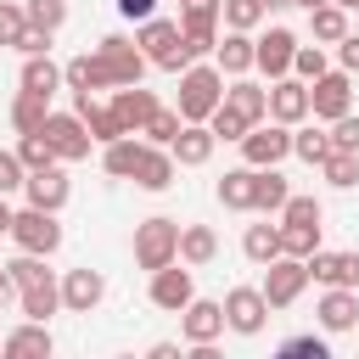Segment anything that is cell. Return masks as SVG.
I'll return each instance as SVG.
<instances>
[{
    "instance_id": "ee69618b",
    "label": "cell",
    "mask_w": 359,
    "mask_h": 359,
    "mask_svg": "<svg viewBox=\"0 0 359 359\" xmlns=\"http://www.w3.org/2000/svg\"><path fill=\"white\" fill-rule=\"evenodd\" d=\"M17 157H22V168H50V163H56V151H50L45 135H22V140H17Z\"/></svg>"
},
{
    "instance_id": "f1b7e54d",
    "label": "cell",
    "mask_w": 359,
    "mask_h": 359,
    "mask_svg": "<svg viewBox=\"0 0 359 359\" xmlns=\"http://www.w3.org/2000/svg\"><path fill=\"white\" fill-rule=\"evenodd\" d=\"M286 196H292V185H286L280 163L252 174V213H280V202H286Z\"/></svg>"
},
{
    "instance_id": "5bb4252c",
    "label": "cell",
    "mask_w": 359,
    "mask_h": 359,
    "mask_svg": "<svg viewBox=\"0 0 359 359\" xmlns=\"http://www.w3.org/2000/svg\"><path fill=\"white\" fill-rule=\"evenodd\" d=\"M180 337L196 348V342H219L224 337V303H213V297H191L185 309H180Z\"/></svg>"
},
{
    "instance_id": "30bf717a",
    "label": "cell",
    "mask_w": 359,
    "mask_h": 359,
    "mask_svg": "<svg viewBox=\"0 0 359 359\" xmlns=\"http://www.w3.org/2000/svg\"><path fill=\"white\" fill-rule=\"evenodd\" d=\"M264 320H269V303H264L258 286H230V292H224V331H236V337H258Z\"/></svg>"
},
{
    "instance_id": "4dcf8cb0",
    "label": "cell",
    "mask_w": 359,
    "mask_h": 359,
    "mask_svg": "<svg viewBox=\"0 0 359 359\" xmlns=\"http://www.w3.org/2000/svg\"><path fill=\"white\" fill-rule=\"evenodd\" d=\"M140 146H146V140H135V135L107 140V146H101V168H107L112 180H129V174H135V163H140Z\"/></svg>"
},
{
    "instance_id": "83f0119b",
    "label": "cell",
    "mask_w": 359,
    "mask_h": 359,
    "mask_svg": "<svg viewBox=\"0 0 359 359\" xmlns=\"http://www.w3.org/2000/svg\"><path fill=\"white\" fill-rule=\"evenodd\" d=\"M50 118V95H34V90H17L11 95V129L17 135H39Z\"/></svg>"
},
{
    "instance_id": "680465c9",
    "label": "cell",
    "mask_w": 359,
    "mask_h": 359,
    "mask_svg": "<svg viewBox=\"0 0 359 359\" xmlns=\"http://www.w3.org/2000/svg\"><path fill=\"white\" fill-rule=\"evenodd\" d=\"M337 6H342V11H353V6H359V0H337Z\"/></svg>"
},
{
    "instance_id": "52a82bcc",
    "label": "cell",
    "mask_w": 359,
    "mask_h": 359,
    "mask_svg": "<svg viewBox=\"0 0 359 359\" xmlns=\"http://www.w3.org/2000/svg\"><path fill=\"white\" fill-rule=\"evenodd\" d=\"M342 112H353V73H320V79H309V118H320V123H331V118H342Z\"/></svg>"
},
{
    "instance_id": "4316f807",
    "label": "cell",
    "mask_w": 359,
    "mask_h": 359,
    "mask_svg": "<svg viewBox=\"0 0 359 359\" xmlns=\"http://www.w3.org/2000/svg\"><path fill=\"white\" fill-rule=\"evenodd\" d=\"M213 258H219V236H213V224H180V264L202 269V264H213Z\"/></svg>"
},
{
    "instance_id": "9f6ffc18",
    "label": "cell",
    "mask_w": 359,
    "mask_h": 359,
    "mask_svg": "<svg viewBox=\"0 0 359 359\" xmlns=\"http://www.w3.org/2000/svg\"><path fill=\"white\" fill-rule=\"evenodd\" d=\"M11 213H17V208H11V202H6V196H0V236H6V230H11Z\"/></svg>"
},
{
    "instance_id": "8fae6325",
    "label": "cell",
    "mask_w": 359,
    "mask_h": 359,
    "mask_svg": "<svg viewBox=\"0 0 359 359\" xmlns=\"http://www.w3.org/2000/svg\"><path fill=\"white\" fill-rule=\"evenodd\" d=\"M292 50H297V34L275 22V28H264V34L252 39V67L269 73V79H286V73H292Z\"/></svg>"
},
{
    "instance_id": "7402d4cb",
    "label": "cell",
    "mask_w": 359,
    "mask_h": 359,
    "mask_svg": "<svg viewBox=\"0 0 359 359\" xmlns=\"http://www.w3.org/2000/svg\"><path fill=\"white\" fill-rule=\"evenodd\" d=\"M213 67H219L224 79H241V73H252V34H241V28H224V34H219V45H213Z\"/></svg>"
},
{
    "instance_id": "816d5d0a",
    "label": "cell",
    "mask_w": 359,
    "mask_h": 359,
    "mask_svg": "<svg viewBox=\"0 0 359 359\" xmlns=\"http://www.w3.org/2000/svg\"><path fill=\"white\" fill-rule=\"evenodd\" d=\"M337 62H342V73H359V34L337 39Z\"/></svg>"
},
{
    "instance_id": "11a10c76",
    "label": "cell",
    "mask_w": 359,
    "mask_h": 359,
    "mask_svg": "<svg viewBox=\"0 0 359 359\" xmlns=\"http://www.w3.org/2000/svg\"><path fill=\"white\" fill-rule=\"evenodd\" d=\"M11 297H17V286H11V275H6V264H0V309H6Z\"/></svg>"
},
{
    "instance_id": "1f68e13d",
    "label": "cell",
    "mask_w": 359,
    "mask_h": 359,
    "mask_svg": "<svg viewBox=\"0 0 359 359\" xmlns=\"http://www.w3.org/2000/svg\"><path fill=\"white\" fill-rule=\"evenodd\" d=\"M252 163H241V168H230L224 180H219V202L230 208V213H252Z\"/></svg>"
},
{
    "instance_id": "f907efd6",
    "label": "cell",
    "mask_w": 359,
    "mask_h": 359,
    "mask_svg": "<svg viewBox=\"0 0 359 359\" xmlns=\"http://www.w3.org/2000/svg\"><path fill=\"white\" fill-rule=\"evenodd\" d=\"M50 39H56V34H45V28H34V22H28V28H22V39H17V50H22V56H39V50H50Z\"/></svg>"
},
{
    "instance_id": "f6af8a7d",
    "label": "cell",
    "mask_w": 359,
    "mask_h": 359,
    "mask_svg": "<svg viewBox=\"0 0 359 359\" xmlns=\"http://www.w3.org/2000/svg\"><path fill=\"white\" fill-rule=\"evenodd\" d=\"M280 224H320V202L314 196H286L280 202Z\"/></svg>"
},
{
    "instance_id": "d590c367",
    "label": "cell",
    "mask_w": 359,
    "mask_h": 359,
    "mask_svg": "<svg viewBox=\"0 0 359 359\" xmlns=\"http://www.w3.org/2000/svg\"><path fill=\"white\" fill-rule=\"evenodd\" d=\"M219 17H224V28H241V34H252V28H264L269 6H264V0H219Z\"/></svg>"
},
{
    "instance_id": "ac0fdd59",
    "label": "cell",
    "mask_w": 359,
    "mask_h": 359,
    "mask_svg": "<svg viewBox=\"0 0 359 359\" xmlns=\"http://www.w3.org/2000/svg\"><path fill=\"white\" fill-rule=\"evenodd\" d=\"M101 297H107V275H101V269L84 264V269H67V275H62V309H67V314H90Z\"/></svg>"
},
{
    "instance_id": "cb8c5ba5",
    "label": "cell",
    "mask_w": 359,
    "mask_h": 359,
    "mask_svg": "<svg viewBox=\"0 0 359 359\" xmlns=\"http://www.w3.org/2000/svg\"><path fill=\"white\" fill-rule=\"evenodd\" d=\"M73 112L84 118V129H90V140L95 146H107V140H118L123 129H118V118H112V107H101L90 90H73Z\"/></svg>"
},
{
    "instance_id": "9a60e30c",
    "label": "cell",
    "mask_w": 359,
    "mask_h": 359,
    "mask_svg": "<svg viewBox=\"0 0 359 359\" xmlns=\"http://www.w3.org/2000/svg\"><path fill=\"white\" fill-rule=\"evenodd\" d=\"M314 320H320V331H325V337L353 331V325H359V286H325V297H320Z\"/></svg>"
},
{
    "instance_id": "7bdbcfd3",
    "label": "cell",
    "mask_w": 359,
    "mask_h": 359,
    "mask_svg": "<svg viewBox=\"0 0 359 359\" xmlns=\"http://www.w3.org/2000/svg\"><path fill=\"white\" fill-rule=\"evenodd\" d=\"M325 67H331V62H325V45H297V50H292V73H297L303 84H309V79H320Z\"/></svg>"
},
{
    "instance_id": "60d3db41",
    "label": "cell",
    "mask_w": 359,
    "mask_h": 359,
    "mask_svg": "<svg viewBox=\"0 0 359 359\" xmlns=\"http://www.w3.org/2000/svg\"><path fill=\"white\" fill-rule=\"evenodd\" d=\"M6 275H11V286L22 292V286H34V280H45L50 269H45V252H17V258L6 264Z\"/></svg>"
},
{
    "instance_id": "c3c4849f",
    "label": "cell",
    "mask_w": 359,
    "mask_h": 359,
    "mask_svg": "<svg viewBox=\"0 0 359 359\" xmlns=\"http://www.w3.org/2000/svg\"><path fill=\"white\" fill-rule=\"evenodd\" d=\"M22 157L17 151H0V196H11V191H22Z\"/></svg>"
},
{
    "instance_id": "ba28073f",
    "label": "cell",
    "mask_w": 359,
    "mask_h": 359,
    "mask_svg": "<svg viewBox=\"0 0 359 359\" xmlns=\"http://www.w3.org/2000/svg\"><path fill=\"white\" fill-rule=\"evenodd\" d=\"M180 39L191 56H213L219 45V0H185L180 6Z\"/></svg>"
},
{
    "instance_id": "e0dca14e",
    "label": "cell",
    "mask_w": 359,
    "mask_h": 359,
    "mask_svg": "<svg viewBox=\"0 0 359 359\" xmlns=\"http://www.w3.org/2000/svg\"><path fill=\"white\" fill-rule=\"evenodd\" d=\"M107 107H112V118H118V129H123V135H140V123L157 112V95H151L146 84H118Z\"/></svg>"
},
{
    "instance_id": "f35d334b",
    "label": "cell",
    "mask_w": 359,
    "mask_h": 359,
    "mask_svg": "<svg viewBox=\"0 0 359 359\" xmlns=\"http://www.w3.org/2000/svg\"><path fill=\"white\" fill-rule=\"evenodd\" d=\"M208 129H213V140H241V135H247L252 123H247V118H241L236 107H224V101H219V107L208 112Z\"/></svg>"
},
{
    "instance_id": "db71d44e",
    "label": "cell",
    "mask_w": 359,
    "mask_h": 359,
    "mask_svg": "<svg viewBox=\"0 0 359 359\" xmlns=\"http://www.w3.org/2000/svg\"><path fill=\"white\" fill-rule=\"evenodd\" d=\"M151 359H180V342H151Z\"/></svg>"
},
{
    "instance_id": "f546056e",
    "label": "cell",
    "mask_w": 359,
    "mask_h": 359,
    "mask_svg": "<svg viewBox=\"0 0 359 359\" xmlns=\"http://www.w3.org/2000/svg\"><path fill=\"white\" fill-rule=\"evenodd\" d=\"M22 90H34V95H56L62 90V67L50 62V50L22 56Z\"/></svg>"
},
{
    "instance_id": "e575fe53",
    "label": "cell",
    "mask_w": 359,
    "mask_h": 359,
    "mask_svg": "<svg viewBox=\"0 0 359 359\" xmlns=\"http://www.w3.org/2000/svg\"><path fill=\"white\" fill-rule=\"evenodd\" d=\"M241 252L264 269L269 258H280V224H247L241 230Z\"/></svg>"
},
{
    "instance_id": "94428289",
    "label": "cell",
    "mask_w": 359,
    "mask_h": 359,
    "mask_svg": "<svg viewBox=\"0 0 359 359\" xmlns=\"http://www.w3.org/2000/svg\"><path fill=\"white\" fill-rule=\"evenodd\" d=\"M180 6H185V0H180Z\"/></svg>"
},
{
    "instance_id": "836d02e7",
    "label": "cell",
    "mask_w": 359,
    "mask_h": 359,
    "mask_svg": "<svg viewBox=\"0 0 359 359\" xmlns=\"http://www.w3.org/2000/svg\"><path fill=\"white\" fill-rule=\"evenodd\" d=\"M325 151H331V135H325L320 123H309V118H303V123H292V157H303V163H314V168H320V163H325Z\"/></svg>"
},
{
    "instance_id": "ffe728a7",
    "label": "cell",
    "mask_w": 359,
    "mask_h": 359,
    "mask_svg": "<svg viewBox=\"0 0 359 359\" xmlns=\"http://www.w3.org/2000/svg\"><path fill=\"white\" fill-rule=\"evenodd\" d=\"M213 146H219V140H213L208 123H180V135L168 140V157H174L180 168H202V163L213 157Z\"/></svg>"
},
{
    "instance_id": "603a6c76",
    "label": "cell",
    "mask_w": 359,
    "mask_h": 359,
    "mask_svg": "<svg viewBox=\"0 0 359 359\" xmlns=\"http://www.w3.org/2000/svg\"><path fill=\"white\" fill-rule=\"evenodd\" d=\"M224 107H236L247 123H264V118H269V90H264V84H252V79L241 73V79H230V84H224Z\"/></svg>"
},
{
    "instance_id": "484cf974",
    "label": "cell",
    "mask_w": 359,
    "mask_h": 359,
    "mask_svg": "<svg viewBox=\"0 0 359 359\" xmlns=\"http://www.w3.org/2000/svg\"><path fill=\"white\" fill-rule=\"evenodd\" d=\"M17 309H22V320H50V314L62 309V280L45 275V280L22 286V292H17Z\"/></svg>"
},
{
    "instance_id": "6f0895ef",
    "label": "cell",
    "mask_w": 359,
    "mask_h": 359,
    "mask_svg": "<svg viewBox=\"0 0 359 359\" xmlns=\"http://www.w3.org/2000/svg\"><path fill=\"white\" fill-rule=\"evenodd\" d=\"M286 6H303V11H314V6H325V0H286Z\"/></svg>"
},
{
    "instance_id": "91938a15",
    "label": "cell",
    "mask_w": 359,
    "mask_h": 359,
    "mask_svg": "<svg viewBox=\"0 0 359 359\" xmlns=\"http://www.w3.org/2000/svg\"><path fill=\"white\" fill-rule=\"evenodd\" d=\"M264 6H269V11H275V6H286V0H264Z\"/></svg>"
},
{
    "instance_id": "bcb514c9",
    "label": "cell",
    "mask_w": 359,
    "mask_h": 359,
    "mask_svg": "<svg viewBox=\"0 0 359 359\" xmlns=\"http://www.w3.org/2000/svg\"><path fill=\"white\" fill-rule=\"evenodd\" d=\"M331 151H359V118L353 112H342V118H331Z\"/></svg>"
},
{
    "instance_id": "4fadbf2b",
    "label": "cell",
    "mask_w": 359,
    "mask_h": 359,
    "mask_svg": "<svg viewBox=\"0 0 359 359\" xmlns=\"http://www.w3.org/2000/svg\"><path fill=\"white\" fill-rule=\"evenodd\" d=\"M196 297V280H191V264H163V269H151V303L163 309V314H180L185 303Z\"/></svg>"
},
{
    "instance_id": "2e32d148",
    "label": "cell",
    "mask_w": 359,
    "mask_h": 359,
    "mask_svg": "<svg viewBox=\"0 0 359 359\" xmlns=\"http://www.w3.org/2000/svg\"><path fill=\"white\" fill-rule=\"evenodd\" d=\"M269 118H275V123H286V129L309 118V84H303L297 73L269 79Z\"/></svg>"
},
{
    "instance_id": "7a4b0ae2",
    "label": "cell",
    "mask_w": 359,
    "mask_h": 359,
    "mask_svg": "<svg viewBox=\"0 0 359 359\" xmlns=\"http://www.w3.org/2000/svg\"><path fill=\"white\" fill-rule=\"evenodd\" d=\"M135 45L146 50V62L151 67H163V73H185L196 56L185 50V39H180V22H168V17H146V22H135Z\"/></svg>"
},
{
    "instance_id": "d4e9b609",
    "label": "cell",
    "mask_w": 359,
    "mask_h": 359,
    "mask_svg": "<svg viewBox=\"0 0 359 359\" xmlns=\"http://www.w3.org/2000/svg\"><path fill=\"white\" fill-rule=\"evenodd\" d=\"M50 331H45V320H22L17 331H6L0 337V353H11V359H22V353H34V359H50Z\"/></svg>"
},
{
    "instance_id": "ab89813d",
    "label": "cell",
    "mask_w": 359,
    "mask_h": 359,
    "mask_svg": "<svg viewBox=\"0 0 359 359\" xmlns=\"http://www.w3.org/2000/svg\"><path fill=\"white\" fill-rule=\"evenodd\" d=\"M314 247H320V224H280V252L309 258Z\"/></svg>"
},
{
    "instance_id": "6da1fadb",
    "label": "cell",
    "mask_w": 359,
    "mask_h": 359,
    "mask_svg": "<svg viewBox=\"0 0 359 359\" xmlns=\"http://www.w3.org/2000/svg\"><path fill=\"white\" fill-rule=\"evenodd\" d=\"M224 101V73L213 67V62H191L185 73H180V95H174V107H180V118L185 123H208V112Z\"/></svg>"
},
{
    "instance_id": "7c38bea8",
    "label": "cell",
    "mask_w": 359,
    "mask_h": 359,
    "mask_svg": "<svg viewBox=\"0 0 359 359\" xmlns=\"http://www.w3.org/2000/svg\"><path fill=\"white\" fill-rule=\"evenodd\" d=\"M22 196H28V208L62 213V208H67V196H73V185H67L62 163H50V168H28V174H22Z\"/></svg>"
},
{
    "instance_id": "d6986e66",
    "label": "cell",
    "mask_w": 359,
    "mask_h": 359,
    "mask_svg": "<svg viewBox=\"0 0 359 359\" xmlns=\"http://www.w3.org/2000/svg\"><path fill=\"white\" fill-rule=\"evenodd\" d=\"M303 264H309V280H320V286H359V252H325V247H314Z\"/></svg>"
},
{
    "instance_id": "8992f818",
    "label": "cell",
    "mask_w": 359,
    "mask_h": 359,
    "mask_svg": "<svg viewBox=\"0 0 359 359\" xmlns=\"http://www.w3.org/2000/svg\"><path fill=\"white\" fill-rule=\"evenodd\" d=\"M303 286H309V264L303 258H292V252H280V258H269L264 264V303L269 309H292L297 297H303Z\"/></svg>"
},
{
    "instance_id": "681fc988",
    "label": "cell",
    "mask_w": 359,
    "mask_h": 359,
    "mask_svg": "<svg viewBox=\"0 0 359 359\" xmlns=\"http://www.w3.org/2000/svg\"><path fill=\"white\" fill-rule=\"evenodd\" d=\"M280 353H314V359H331V342H325V337H286Z\"/></svg>"
},
{
    "instance_id": "f5cc1de1",
    "label": "cell",
    "mask_w": 359,
    "mask_h": 359,
    "mask_svg": "<svg viewBox=\"0 0 359 359\" xmlns=\"http://www.w3.org/2000/svg\"><path fill=\"white\" fill-rule=\"evenodd\" d=\"M118 17H129V22H146V17H157V0H118Z\"/></svg>"
},
{
    "instance_id": "d6a6232c",
    "label": "cell",
    "mask_w": 359,
    "mask_h": 359,
    "mask_svg": "<svg viewBox=\"0 0 359 359\" xmlns=\"http://www.w3.org/2000/svg\"><path fill=\"white\" fill-rule=\"evenodd\" d=\"M309 34H314V45H337V39L348 34V11H342L337 0L314 6V11H309Z\"/></svg>"
},
{
    "instance_id": "8d00e7d4",
    "label": "cell",
    "mask_w": 359,
    "mask_h": 359,
    "mask_svg": "<svg viewBox=\"0 0 359 359\" xmlns=\"http://www.w3.org/2000/svg\"><path fill=\"white\" fill-rule=\"evenodd\" d=\"M320 174H325V185H337V191H353V185H359V151H325Z\"/></svg>"
},
{
    "instance_id": "3957f363",
    "label": "cell",
    "mask_w": 359,
    "mask_h": 359,
    "mask_svg": "<svg viewBox=\"0 0 359 359\" xmlns=\"http://www.w3.org/2000/svg\"><path fill=\"white\" fill-rule=\"evenodd\" d=\"M174 258H180V219H168V213L140 219L135 224V264L140 269H163Z\"/></svg>"
},
{
    "instance_id": "9c48e42d",
    "label": "cell",
    "mask_w": 359,
    "mask_h": 359,
    "mask_svg": "<svg viewBox=\"0 0 359 359\" xmlns=\"http://www.w3.org/2000/svg\"><path fill=\"white\" fill-rule=\"evenodd\" d=\"M39 135L50 140V151H56V163H84V157H90V146H95L79 112H50Z\"/></svg>"
},
{
    "instance_id": "7dc6e473",
    "label": "cell",
    "mask_w": 359,
    "mask_h": 359,
    "mask_svg": "<svg viewBox=\"0 0 359 359\" xmlns=\"http://www.w3.org/2000/svg\"><path fill=\"white\" fill-rule=\"evenodd\" d=\"M22 28H28V11H22V6H0V45H11V50H17Z\"/></svg>"
},
{
    "instance_id": "b9f144b4",
    "label": "cell",
    "mask_w": 359,
    "mask_h": 359,
    "mask_svg": "<svg viewBox=\"0 0 359 359\" xmlns=\"http://www.w3.org/2000/svg\"><path fill=\"white\" fill-rule=\"evenodd\" d=\"M22 11H28V22L45 28V34H56V28L67 22V0H22Z\"/></svg>"
},
{
    "instance_id": "44dd1931",
    "label": "cell",
    "mask_w": 359,
    "mask_h": 359,
    "mask_svg": "<svg viewBox=\"0 0 359 359\" xmlns=\"http://www.w3.org/2000/svg\"><path fill=\"white\" fill-rule=\"evenodd\" d=\"M174 174H180V163L168 157V146H151V140H146V146H140V163H135L129 180H135L140 191H168Z\"/></svg>"
},
{
    "instance_id": "5b68a950",
    "label": "cell",
    "mask_w": 359,
    "mask_h": 359,
    "mask_svg": "<svg viewBox=\"0 0 359 359\" xmlns=\"http://www.w3.org/2000/svg\"><path fill=\"white\" fill-rule=\"evenodd\" d=\"M236 146H241V163H252V168H275V163L292 157V129L275 123V118H264V123H252Z\"/></svg>"
},
{
    "instance_id": "74e56055",
    "label": "cell",
    "mask_w": 359,
    "mask_h": 359,
    "mask_svg": "<svg viewBox=\"0 0 359 359\" xmlns=\"http://www.w3.org/2000/svg\"><path fill=\"white\" fill-rule=\"evenodd\" d=\"M180 123H185V118H180V107H163V101H157V112L140 123V135H146L151 146H168V140L180 135Z\"/></svg>"
},
{
    "instance_id": "277c9868",
    "label": "cell",
    "mask_w": 359,
    "mask_h": 359,
    "mask_svg": "<svg viewBox=\"0 0 359 359\" xmlns=\"http://www.w3.org/2000/svg\"><path fill=\"white\" fill-rule=\"evenodd\" d=\"M6 236L17 241V252H45V258H50V252L62 247V219L45 213V208H17Z\"/></svg>"
}]
</instances>
